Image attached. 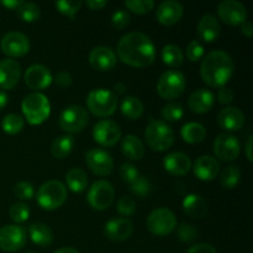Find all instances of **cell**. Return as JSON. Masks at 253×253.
<instances>
[{
  "instance_id": "obj_1",
  "label": "cell",
  "mask_w": 253,
  "mask_h": 253,
  "mask_svg": "<svg viewBox=\"0 0 253 253\" xmlns=\"http://www.w3.org/2000/svg\"><path fill=\"white\" fill-rule=\"evenodd\" d=\"M118 56L127 66L145 68L155 62L156 46L147 35L138 31L128 32L119 41Z\"/></svg>"
},
{
  "instance_id": "obj_2",
  "label": "cell",
  "mask_w": 253,
  "mask_h": 253,
  "mask_svg": "<svg viewBox=\"0 0 253 253\" xmlns=\"http://www.w3.org/2000/svg\"><path fill=\"white\" fill-rule=\"evenodd\" d=\"M235 71L234 59L227 52L215 49L204 57L200 64L202 79L212 88H222L231 79Z\"/></svg>"
},
{
  "instance_id": "obj_3",
  "label": "cell",
  "mask_w": 253,
  "mask_h": 253,
  "mask_svg": "<svg viewBox=\"0 0 253 253\" xmlns=\"http://www.w3.org/2000/svg\"><path fill=\"white\" fill-rule=\"evenodd\" d=\"M21 110L30 125H41L49 118L51 103L43 93L34 91L27 94L21 103Z\"/></svg>"
},
{
  "instance_id": "obj_4",
  "label": "cell",
  "mask_w": 253,
  "mask_h": 253,
  "mask_svg": "<svg viewBox=\"0 0 253 253\" xmlns=\"http://www.w3.org/2000/svg\"><path fill=\"white\" fill-rule=\"evenodd\" d=\"M145 140L153 151L163 152L174 143V131L163 120L152 119L145 130Z\"/></svg>"
},
{
  "instance_id": "obj_5",
  "label": "cell",
  "mask_w": 253,
  "mask_h": 253,
  "mask_svg": "<svg viewBox=\"0 0 253 253\" xmlns=\"http://www.w3.org/2000/svg\"><path fill=\"white\" fill-rule=\"evenodd\" d=\"M68 192L66 185L59 180H48L43 183L36 192L37 204L47 211H52L66 203Z\"/></svg>"
},
{
  "instance_id": "obj_6",
  "label": "cell",
  "mask_w": 253,
  "mask_h": 253,
  "mask_svg": "<svg viewBox=\"0 0 253 253\" xmlns=\"http://www.w3.org/2000/svg\"><path fill=\"white\" fill-rule=\"evenodd\" d=\"M86 108L98 118H108L115 114L118 108V95L109 89H93L86 96Z\"/></svg>"
},
{
  "instance_id": "obj_7",
  "label": "cell",
  "mask_w": 253,
  "mask_h": 253,
  "mask_svg": "<svg viewBox=\"0 0 253 253\" xmlns=\"http://www.w3.org/2000/svg\"><path fill=\"white\" fill-rule=\"evenodd\" d=\"M187 81L182 72L169 69L161 74L157 82V91L161 98L166 100H174L179 98L185 90Z\"/></svg>"
},
{
  "instance_id": "obj_8",
  "label": "cell",
  "mask_w": 253,
  "mask_h": 253,
  "mask_svg": "<svg viewBox=\"0 0 253 253\" xmlns=\"http://www.w3.org/2000/svg\"><path fill=\"white\" fill-rule=\"evenodd\" d=\"M146 227L156 236H167L177 227V217L168 208H157L146 219Z\"/></svg>"
},
{
  "instance_id": "obj_9",
  "label": "cell",
  "mask_w": 253,
  "mask_h": 253,
  "mask_svg": "<svg viewBox=\"0 0 253 253\" xmlns=\"http://www.w3.org/2000/svg\"><path fill=\"white\" fill-rule=\"evenodd\" d=\"M59 127L69 135L83 131L89 124V114L83 106L71 105L64 109L58 119Z\"/></svg>"
},
{
  "instance_id": "obj_10",
  "label": "cell",
  "mask_w": 253,
  "mask_h": 253,
  "mask_svg": "<svg viewBox=\"0 0 253 253\" xmlns=\"http://www.w3.org/2000/svg\"><path fill=\"white\" fill-rule=\"evenodd\" d=\"M115 190L108 180H96L89 188L86 200L94 210H105L113 204Z\"/></svg>"
},
{
  "instance_id": "obj_11",
  "label": "cell",
  "mask_w": 253,
  "mask_h": 253,
  "mask_svg": "<svg viewBox=\"0 0 253 253\" xmlns=\"http://www.w3.org/2000/svg\"><path fill=\"white\" fill-rule=\"evenodd\" d=\"M26 231L20 225L0 227V250L5 252L20 251L26 245Z\"/></svg>"
},
{
  "instance_id": "obj_12",
  "label": "cell",
  "mask_w": 253,
  "mask_h": 253,
  "mask_svg": "<svg viewBox=\"0 0 253 253\" xmlns=\"http://www.w3.org/2000/svg\"><path fill=\"white\" fill-rule=\"evenodd\" d=\"M121 128L115 121L100 120L95 124L93 128V138L96 143H99L103 147H113L120 141Z\"/></svg>"
},
{
  "instance_id": "obj_13",
  "label": "cell",
  "mask_w": 253,
  "mask_h": 253,
  "mask_svg": "<svg viewBox=\"0 0 253 253\" xmlns=\"http://www.w3.org/2000/svg\"><path fill=\"white\" fill-rule=\"evenodd\" d=\"M85 163L91 173L99 177H105L113 172L114 160L108 151L103 148H90L85 153Z\"/></svg>"
},
{
  "instance_id": "obj_14",
  "label": "cell",
  "mask_w": 253,
  "mask_h": 253,
  "mask_svg": "<svg viewBox=\"0 0 253 253\" xmlns=\"http://www.w3.org/2000/svg\"><path fill=\"white\" fill-rule=\"evenodd\" d=\"M30 40L25 34L19 31H10L1 39V49L6 56L24 57L30 51Z\"/></svg>"
},
{
  "instance_id": "obj_15",
  "label": "cell",
  "mask_w": 253,
  "mask_h": 253,
  "mask_svg": "<svg viewBox=\"0 0 253 253\" xmlns=\"http://www.w3.org/2000/svg\"><path fill=\"white\" fill-rule=\"evenodd\" d=\"M240 141L231 133H220L214 141V153L217 158L224 162H231L240 155Z\"/></svg>"
},
{
  "instance_id": "obj_16",
  "label": "cell",
  "mask_w": 253,
  "mask_h": 253,
  "mask_svg": "<svg viewBox=\"0 0 253 253\" xmlns=\"http://www.w3.org/2000/svg\"><path fill=\"white\" fill-rule=\"evenodd\" d=\"M217 15L225 24L236 26L246 21L247 10L246 6L237 0H224L217 5Z\"/></svg>"
},
{
  "instance_id": "obj_17",
  "label": "cell",
  "mask_w": 253,
  "mask_h": 253,
  "mask_svg": "<svg viewBox=\"0 0 253 253\" xmlns=\"http://www.w3.org/2000/svg\"><path fill=\"white\" fill-rule=\"evenodd\" d=\"M24 81L30 89L39 91L51 85L53 82V76L48 67L43 64H32L25 72Z\"/></svg>"
},
{
  "instance_id": "obj_18",
  "label": "cell",
  "mask_w": 253,
  "mask_h": 253,
  "mask_svg": "<svg viewBox=\"0 0 253 253\" xmlns=\"http://www.w3.org/2000/svg\"><path fill=\"white\" fill-rule=\"evenodd\" d=\"M116 54L110 47L98 46L94 47L89 53V63L95 71L108 72L116 66Z\"/></svg>"
},
{
  "instance_id": "obj_19",
  "label": "cell",
  "mask_w": 253,
  "mask_h": 253,
  "mask_svg": "<svg viewBox=\"0 0 253 253\" xmlns=\"http://www.w3.org/2000/svg\"><path fill=\"white\" fill-rule=\"evenodd\" d=\"M132 222L125 217H114L109 220L104 226V234L110 241L123 242L126 241L132 235Z\"/></svg>"
},
{
  "instance_id": "obj_20",
  "label": "cell",
  "mask_w": 253,
  "mask_h": 253,
  "mask_svg": "<svg viewBox=\"0 0 253 253\" xmlns=\"http://www.w3.org/2000/svg\"><path fill=\"white\" fill-rule=\"evenodd\" d=\"M184 7L177 0H166L161 2L156 10V19L165 26H172L177 24L183 16Z\"/></svg>"
},
{
  "instance_id": "obj_21",
  "label": "cell",
  "mask_w": 253,
  "mask_h": 253,
  "mask_svg": "<svg viewBox=\"0 0 253 253\" xmlns=\"http://www.w3.org/2000/svg\"><path fill=\"white\" fill-rule=\"evenodd\" d=\"M21 78V66L11 58L0 61V88L11 90Z\"/></svg>"
},
{
  "instance_id": "obj_22",
  "label": "cell",
  "mask_w": 253,
  "mask_h": 253,
  "mask_svg": "<svg viewBox=\"0 0 253 253\" xmlns=\"http://www.w3.org/2000/svg\"><path fill=\"white\" fill-rule=\"evenodd\" d=\"M193 172L199 180L210 182L219 175L220 163L211 156H200L194 161Z\"/></svg>"
},
{
  "instance_id": "obj_23",
  "label": "cell",
  "mask_w": 253,
  "mask_h": 253,
  "mask_svg": "<svg viewBox=\"0 0 253 253\" xmlns=\"http://www.w3.org/2000/svg\"><path fill=\"white\" fill-rule=\"evenodd\" d=\"M192 160L184 152H172L163 160V167L169 174L182 177L187 174L192 168Z\"/></svg>"
},
{
  "instance_id": "obj_24",
  "label": "cell",
  "mask_w": 253,
  "mask_h": 253,
  "mask_svg": "<svg viewBox=\"0 0 253 253\" xmlns=\"http://www.w3.org/2000/svg\"><path fill=\"white\" fill-rule=\"evenodd\" d=\"M197 34L204 42H214L221 34V25L216 16L212 14H205L200 17L197 25Z\"/></svg>"
},
{
  "instance_id": "obj_25",
  "label": "cell",
  "mask_w": 253,
  "mask_h": 253,
  "mask_svg": "<svg viewBox=\"0 0 253 253\" xmlns=\"http://www.w3.org/2000/svg\"><path fill=\"white\" fill-rule=\"evenodd\" d=\"M217 123L226 131H239L245 125V114L236 106H227L217 114Z\"/></svg>"
},
{
  "instance_id": "obj_26",
  "label": "cell",
  "mask_w": 253,
  "mask_h": 253,
  "mask_svg": "<svg viewBox=\"0 0 253 253\" xmlns=\"http://www.w3.org/2000/svg\"><path fill=\"white\" fill-rule=\"evenodd\" d=\"M215 96L209 89H197L190 94L188 106L195 114H205L214 106Z\"/></svg>"
},
{
  "instance_id": "obj_27",
  "label": "cell",
  "mask_w": 253,
  "mask_h": 253,
  "mask_svg": "<svg viewBox=\"0 0 253 253\" xmlns=\"http://www.w3.org/2000/svg\"><path fill=\"white\" fill-rule=\"evenodd\" d=\"M183 211L194 220L204 219L208 214V204L203 197L198 194H188L182 202Z\"/></svg>"
},
{
  "instance_id": "obj_28",
  "label": "cell",
  "mask_w": 253,
  "mask_h": 253,
  "mask_svg": "<svg viewBox=\"0 0 253 253\" xmlns=\"http://www.w3.org/2000/svg\"><path fill=\"white\" fill-rule=\"evenodd\" d=\"M121 152L131 161H140L145 156V146L140 137L127 135L121 140Z\"/></svg>"
},
{
  "instance_id": "obj_29",
  "label": "cell",
  "mask_w": 253,
  "mask_h": 253,
  "mask_svg": "<svg viewBox=\"0 0 253 253\" xmlns=\"http://www.w3.org/2000/svg\"><path fill=\"white\" fill-rule=\"evenodd\" d=\"M29 236L35 245L48 247L53 242V232L43 222H34L29 226Z\"/></svg>"
},
{
  "instance_id": "obj_30",
  "label": "cell",
  "mask_w": 253,
  "mask_h": 253,
  "mask_svg": "<svg viewBox=\"0 0 253 253\" xmlns=\"http://www.w3.org/2000/svg\"><path fill=\"white\" fill-rule=\"evenodd\" d=\"M66 183L73 193H83L88 187V175L82 168H69L66 173Z\"/></svg>"
},
{
  "instance_id": "obj_31",
  "label": "cell",
  "mask_w": 253,
  "mask_h": 253,
  "mask_svg": "<svg viewBox=\"0 0 253 253\" xmlns=\"http://www.w3.org/2000/svg\"><path fill=\"white\" fill-rule=\"evenodd\" d=\"M74 137L69 133L66 135H61L53 140L51 145V153L53 157L58 158V160H63L67 156L71 155L72 150L74 147Z\"/></svg>"
},
{
  "instance_id": "obj_32",
  "label": "cell",
  "mask_w": 253,
  "mask_h": 253,
  "mask_svg": "<svg viewBox=\"0 0 253 253\" xmlns=\"http://www.w3.org/2000/svg\"><path fill=\"white\" fill-rule=\"evenodd\" d=\"M121 113L130 120H137L143 114V104L138 98L132 95L125 96L121 101Z\"/></svg>"
},
{
  "instance_id": "obj_33",
  "label": "cell",
  "mask_w": 253,
  "mask_h": 253,
  "mask_svg": "<svg viewBox=\"0 0 253 253\" xmlns=\"http://www.w3.org/2000/svg\"><path fill=\"white\" fill-rule=\"evenodd\" d=\"M180 136L188 143H199L207 136V130L199 123H188L180 128Z\"/></svg>"
},
{
  "instance_id": "obj_34",
  "label": "cell",
  "mask_w": 253,
  "mask_h": 253,
  "mask_svg": "<svg viewBox=\"0 0 253 253\" xmlns=\"http://www.w3.org/2000/svg\"><path fill=\"white\" fill-rule=\"evenodd\" d=\"M161 56H162V61L172 68H178L182 66L183 59H184V53H183L182 48L173 43L166 44L162 48Z\"/></svg>"
},
{
  "instance_id": "obj_35",
  "label": "cell",
  "mask_w": 253,
  "mask_h": 253,
  "mask_svg": "<svg viewBox=\"0 0 253 253\" xmlns=\"http://www.w3.org/2000/svg\"><path fill=\"white\" fill-rule=\"evenodd\" d=\"M16 12L20 19L25 22L37 21L40 15H41V10H40L39 5L31 1H22L16 9Z\"/></svg>"
},
{
  "instance_id": "obj_36",
  "label": "cell",
  "mask_w": 253,
  "mask_h": 253,
  "mask_svg": "<svg viewBox=\"0 0 253 253\" xmlns=\"http://www.w3.org/2000/svg\"><path fill=\"white\" fill-rule=\"evenodd\" d=\"M241 178V170L237 166H227L221 173L220 177V184L225 189H234L240 182Z\"/></svg>"
},
{
  "instance_id": "obj_37",
  "label": "cell",
  "mask_w": 253,
  "mask_h": 253,
  "mask_svg": "<svg viewBox=\"0 0 253 253\" xmlns=\"http://www.w3.org/2000/svg\"><path fill=\"white\" fill-rule=\"evenodd\" d=\"M25 120L19 114H7L1 121V128L9 135H16L24 128Z\"/></svg>"
},
{
  "instance_id": "obj_38",
  "label": "cell",
  "mask_w": 253,
  "mask_h": 253,
  "mask_svg": "<svg viewBox=\"0 0 253 253\" xmlns=\"http://www.w3.org/2000/svg\"><path fill=\"white\" fill-rule=\"evenodd\" d=\"M10 219L15 222V224H22L26 222L30 217V208L29 205L25 204L22 202L14 203L9 210Z\"/></svg>"
},
{
  "instance_id": "obj_39",
  "label": "cell",
  "mask_w": 253,
  "mask_h": 253,
  "mask_svg": "<svg viewBox=\"0 0 253 253\" xmlns=\"http://www.w3.org/2000/svg\"><path fill=\"white\" fill-rule=\"evenodd\" d=\"M161 115L165 119V123H174V121H179L180 119L184 115V109L180 104L178 103H169L167 105H165L161 110Z\"/></svg>"
},
{
  "instance_id": "obj_40",
  "label": "cell",
  "mask_w": 253,
  "mask_h": 253,
  "mask_svg": "<svg viewBox=\"0 0 253 253\" xmlns=\"http://www.w3.org/2000/svg\"><path fill=\"white\" fill-rule=\"evenodd\" d=\"M83 2L81 0H58V1L54 2L57 10H58L61 14L66 15L67 17H69L71 20L74 19V16L77 15V12L79 11V9L82 7Z\"/></svg>"
},
{
  "instance_id": "obj_41",
  "label": "cell",
  "mask_w": 253,
  "mask_h": 253,
  "mask_svg": "<svg viewBox=\"0 0 253 253\" xmlns=\"http://www.w3.org/2000/svg\"><path fill=\"white\" fill-rule=\"evenodd\" d=\"M125 6L135 14L145 15L152 11L155 7V1L153 0H126Z\"/></svg>"
},
{
  "instance_id": "obj_42",
  "label": "cell",
  "mask_w": 253,
  "mask_h": 253,
  "mask_svg": "<svg viewBox=\"0 0 253 253\" xmlns=\"http://www.w3.org/2000/svg\"><path fill=\"white\" fill-rule=\"evenodd\" d=\"M130 190L133 193V194L137 195V197H141V198L147 197V195L151 193L150 180H148L146 177H141V175H138L137 179H135L130 184Z\"/></svg>"
},
{
  "instance_id": "obj_43",
  "label": "cell",
  "mask_w": 253,
  "mask_h": 253,
  "mask_svg": "<svg viewBox=\"0 0 253 253\" xmlns=\"http://www.w3.org/2000/svg\"><path fill=\"white\" fill-rule=\"evenodd\" d=\"M178 239L182 242H193L199 237L198 229L192 224H182L179 225L177 230Z\"/></svg>"
},
{
  "instance_id": "obj_44",
  "label": "cell",
  "mask_w": 253,
  "mask_h": 253,
  "mask_svg": "<svg viewBox=\"0 0 253 253\" xmlns=\"http://www.w3.org/2000/svg\"><path fill=\"white\" fill-rule=\"evenodd\" d=\"M14 193L17 199L31 200L35 197V188L30 182H19L14 188Z\"/></svg>"
},
{
  "instance_id": "obj_45",
  "label": "cell",
  "mask_w": 253,
  "mask_h": 253,
  "mask_svg": "<svg viewBox=\"0 0 253 253\" xmlns=\"http://www.w3.org/2000/svg\"><path fill=\"white\" fill-rule=\"evenodd\" d=\"M204 46L198 40H193L185 48V56L190 62H198L204 56Z\"/></svg>"
},
{
  "instance_id": "obj_46",
  "label": "cell",
  "mask_w": 253,
  "mask_h": 253,
  "mask_svg": "<svg viewBox=\"0 0 253 253\" xmlns=\"http://www.w3.org/2000/svg\"><path fill=\"white\" fill-rule=\"evenodd\" d=\"M116 209L123 216H131L136 212V202L131 197H123L118 200Z\"/></svg>"
},
{
  "instance_id": "obj_47",
  "label": "cell",
  "mask_w": 253,
  "mask_h": 253,
  "mask_svg": "<svg viewBox=\"0 0 253 253\" xmlns=\"http://www.w3.org/2000/svg\"><path fill=\"white\" fill-rule=\"evenodd\" d=\"M130 14H128L126 10L123 9H118L113 15H111V25L118 30L125 29V27L130 24Z\"/></svg>"
},
{
  "instance_id": "obj_48",
  "label": "cell",
  "mask_w": 253,
  "mask_h": 253,
  "mask_svg": "<svg viewBox=\"0 0 253 253\" xmlns=\"http://www.w3.org/2000/svg\"><path fill=\"white\" fill-rule=\"evenodd\" d=\"M119 173H120L121 179H123L125 183H128V184H131L133 180L137 179L138 175H140L137 168H136L133 165H131V163H123Z\"/></svg>"
},
{
  "instance_id": "obj_49",
  "label": "cell",
  "mask_w": 253,
  "mask_h": 253,
  "mask_svg": "<svg viewBox=\"0 0 253 253\" xmlns=\"http://www.w3.org/2000/svg\"><path fill=\"white\" fill-rule=\"evenodd\" d=\"M234 91L230 88H227V86H222V88H220L219 91H217V100H219V103L222 104V105H227V104L232 103V101H234Z\"/></svg>"
},
{
  "instance_id": "obj_50",
  "label": "cell",
  "mask_w": 253,
  "mask_h": 253,
  "mask_svg": "<svg viewBox=\"0 0 253 253\" xmlns=\"http://www.w3.org/2000/svg\"><path fill=\"white\" fill-rule=\"evenodd\" d=\"M53 81L56 82V84L59 86V88H68V86H71L72 84V76L69 72L62 71L56 74Z\"/></svg>"
},
{
  "instance_id": "obj_51",
  "label": "cell",
  "mask_w": 253,
  "mask_h": 253,
  "mask_svg": "<svg viewBox=\"0 0 253 253\" xmlns=\"http://www.w3.org/2000/svg\"><path fill=\"white\" fill-rule=\"evenodd\" d=\"M187 253H217V252L214 246H211L210 244L202 242V244H197L194 245V246L190 247Z\"/></svg>"
},
{
  "instance_id": "obj_52",
  "label": "cell",
  "mask_w": 253,
  "mask_h": 253,
  "mask_svg": "<svg viewBox=\"0 0 253 253\" xmlns=\"http://www.w3.org/2000/svg\"><path fill=\"white\" fill-rule=\"evenodd\" d=\"M86 6L90 7L91 10H100L104 6H106L108 1L106 0H86Z\"/></svg>"
},
{
  "instance_id": "obj_53",
  "label": "cell",
  "mask_w": 253,
  "mask_h": 253,
  "mask_svg": "<svg viewBox=\"0 0 253 253\" xmlns=\"http://www.w3.org/2000/svg\"><path fill=\"white\" fill-rule=\"evenodd\" d=\"M241 34L245 35L246 37H251L253 34V25L251 21L246 20L245 22L241 24Z\"/></svg>"
},
{
  "instance_id": "obj_54",
  "label": "cell",
  "mask_w": 253,
  "mask_h": 253,
  "mask_svg": "<svg viewBox=\"0 0 253 253\" xmlns=\"http://www.w3.org/2000/svg\"><path fill=\"white\" fill-rule=\"evenodd\" d=\"M1 5L2 6L7 7V9L10 10H16L17 7L20 6V4H21V0H1Z\"/></svg>"
},
{
  "instance_id": "obj_55",
  "label": "cell",
  "mask_w": 253,
  "mask_h": 253,
  "mask_svg": "<svg viewBox=\"0 0 253 253\" xmlns=\"http://www.w3.org/2000/svg\"><path fill=\"white\" fill-rule=\"evenodd\" d=\"M252 141H253V136L250 135V137L247 138L246 142V157L250 162H253L252 158Z\"/></svg>"
},
{
  "instance_id": "obj_56",
  "label": "cell",
  "mask_w": 253,
  "mask_h": 253,
  "mask_svg": "<svg viewBox=\"0 0 253 253\" xmlns=\"http://www.w3.org/2000/svg\"><path fill=\"white\" fill-rule=\"evenodd\" d=\"M7 101H9V96H7V94L5 93L4 90H0V110H2V109L6 106Z\"/></svg>"
},
{
  "instance_id": "obj_57",
  "label": "cell",
  "mask_w": 253,
  "mask_h": 253,
  "mask_svg": "<svg viewBox=\"0 0 253 253\" xmlns=\"http://www.w3.org/2000/svg\"><path fill=\"white\" fill-rule=\"evenodd\" d=\"M114 89H115V91H114L115 94H124L126 91V85L120 82V83H116L115 85H114Z\"/></svg>"
},
{
  "instance_id": "obj_58",
  "label": "cell",
  "mask_w": 253,
  "mask_h": 253,
  "mask_svg": "<svg viewBox=\"0 0 253 253\" xmlns=\"http://www.w3.org/2000/svg\"><path fill=\"white\" fill-rule=\"evenodd\" d=\"M54 253H79L76 249H72V247H62V249L57 250Z\"/></svg>"
},
{
  "instance_id": "obj_59",
  "label": "cell",
  "mask_w": 253,
  "mask_h": 253,
  "mask_svg": "<svg viewBox=\"0 0 253 253\" xmlns=\"http://www.w3.org/2000/svg\"><path fill=\"white\" fill-rule=\"evenodd\" d=\"M26 253H35V252H26Z\"/></svg>"
}]
</instances>
